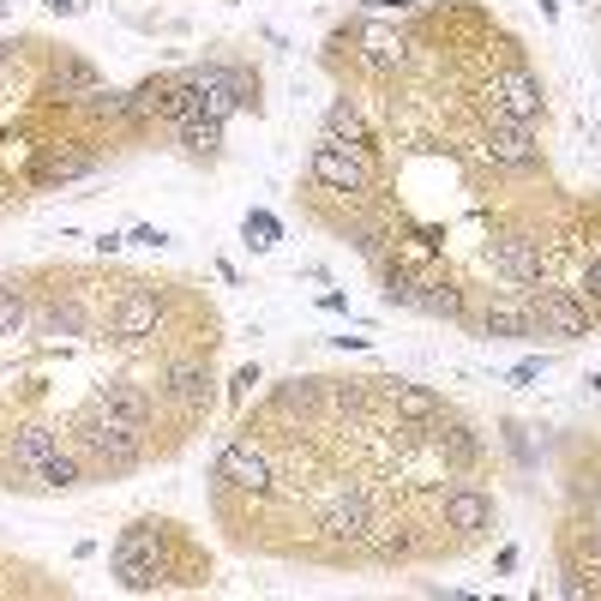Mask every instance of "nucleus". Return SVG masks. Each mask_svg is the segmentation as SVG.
<instances>
[{
  "mask_svg": "<svg viewBox=\"0 0 601 601\" xmlns=\"http://www.w3.org/2000/svg\"><path fill=\"white\" fill-rule=\"evenodd\" d=\"M181 144H187V157H217L223 151V121H211V114L181 121Z\"/></svg>",
  "mask_w": 601,
  "mask_h": 601,
  "instance_id": "4be33fe9",
  "label": "nucleus"
},
{
  "mask_svg": "<svg viewBox=\"0 0 601 601\" xmlns=\"http://www.w3.org/2000/svg\"><path fill=\"white\" fill-rule=\"evenodd\" d=\"M163 391H169L181 409H193V415H199V409H211V398H217L211 368H204L199 355H174L169 368H163Z\"/></svg>",
  "mask_w": 601,
  "mask_h": 601,
  "instance_id": "9d476101",
  "label": "nucleus"
},
{
  "mask_svg": "<svg viewBox=\"0 0 601 601\" xmlns=\"http://www.w3.org/2000/svg\"><path fill=\"white\" fill-rule=\"evenodd\" d=\"M415 289L421 283H409V271H385V301L391 307H415Z\"/></svg>",
  "mask_w": 601,
  "mask_h": 601,
  "instance_id": "c85d7f7f",
  "label": "nucleus"
},
{
  "mask_svg": "<svg viewBox=\"0 0 601 601\" xmlns=\"http://www.w3.org/2000/svg\"><path fill=\"white\" fill-rule=\"evenodd\" d=\"M217 481H229V488H241V493H271V458L253 439H229V445L217 451Z\"/></svg>",
  "mask_w": 601,
  "mask_h": 601,
  "instance_id": "0eeeda50",
  "label": "nucleus"
},
{
  "mask_svg": "<svg viewBox=\"0 0 601 601\" xmlns=\"http://www.w3.org/2000/svg\"><path fill=\"white\" fill-rule=\"evenodd\" d=\"M72 445H79L84 458H97L102 469H133L139 451H144V428H133V421H121L102 403H91V409H79V421H72Z\"/></svg>",
  "mask_w": 601,
  "mask_h": 601,
  "instance_id": "f03ea898",
  "label": "nucleus"
},
{
  "mask_svg": "<svg viewBox=\"0 0 601 601\" xmlns=\"http://www.w3.org/2000/svg\"><path fill=\"white\" fill-rule=\"evenodd\" d=\"M541 109H548V91H541V79L530 67H505L500 79H493V114H511V121H541Z\"/></svg>",
  "mask_w": 601,
  "mask_h": 601,
  "instance_id": "20e7f679",
  "label": "nucleus"
},
{
  "mask_svg": "<svg viewBox=\"0 0 601 601\" xmlns=\"http://www.w3.org/2000/svg\"><path fill=\"white\" fill-rule=\"evenodd\" d=\"M24 331V296L12 283H0V337H19Z\"/></svg>",
  "mask_w": 601,
  "mask_h": 601,
  "instance_id": "a878e982",
  "label": "nucleus"
},
{
  "mask_svg": "<svg viewBox=\"0 0 601 601\" xmlns=\"http://www.w3.org/2000/svg\"><path fill=\"white\" fill-rule=\"evenodd\" d=\"M97 169V151H61L49 157V169H42V181H79V174Z\"/></svg>",
  "mask_w": 601,
  "mask_h": 601,
  "instance_id": "393cba45",
  "label": "nucleus"
},
{
  "mask_svg": "<svg viewBox=\"0 0 601 601\" xmlns=\"http://www.w3.org/2000/svg\"><path fill=\"white\" fill-rule=\"evenodd\" d=\"M385 398H391V409H398V415H409V421H439V398H433V391H421V385L385 379Z\"/></svg>",
  "mask_w": 601,
  "mask_h": 601,
  "instance_id": "6ab92c4d",
  "label": "nucleus"
},
{
  "mask_svg": "<svg viewBox=\"0 0 601 601\" xmlns=\"http://www.w3.org/2000/svg\"><path fill=\"white\" fill-rule=\"evenodd\" d=\"M169 523H133V530H121V541H114V578H121V590H157V583L169 578Z\"/></svg>",
  "mask_w": 601,
  "mask_h": 601,
  "instance_id": "f257e3e1",
  "label": "nucleus"
},
{
  "mask_svg": "<svg viewBox=\"0 0 601 601\" xmlns=\"http://www.w3.org/2000/svg\"><path fill=\"white\" fill-rule=\"evenodd\" d=\"M325 139H337V144H368V121H361L355 102H331V109H325Z\"/></svg>",
  "mask_w": 601,
  "mask_h": 601,
  "instance_id": "412c9836",
  "label": "nucleus"
},
{
  "mask_svg": "<svg viewBox=\"0 0 601 601\" xmlns=\"http://www.w3.org/2000/svg\"><path fill=\"white\" fill-rule=\"evenodd\" d=\"M37 481H42V488H79V481H84V469H79V458H72V451H54V458L49 463H42L37 469Z\"/></svg>",
  "mask_w": 601,
  "mask_h": 601,
  "instance_id": "b1692460",
  "label": "nucleus"
},
{
  "mask_svg": "<svg viewBox=\"0 0 601 601\" xmlns=\"http://www.w3.org/2000/svg\"><path fill=\"white\" fill-rule=\"evenodd\" d=\"M313 181L325 187V193H368V163H361L349 144H337V139H325V144H313Z\"/></svg>",
  "mask_w": 601,
  "mask_h": 601,
  "instance_id": "423d86ee",
  "label": "nucleus"
},
{
  "mask_svg": "<svg viewBox=\"0 0 601 601\" xmlns=\"http://www.w3.org/2000/svg\"><path fill=\"white\" fill-rule=\"evenodd\" d=\"M355 42H361V67H373V72H398L409 61V37L391 31V24H361Z\"/></svg>",
  "mask_w": 601,
  "mask_h": 601,
  "instance_id": "4468645a",
  "label": "nucleus"
},
{
  "mask_svg": "<svg viewBox=\"0 0 601 601\" xmlns=\"http://www.w3.org/2000/svg\"><path fill=\"white\" fill-rule=\"evenodd\" d=\"M439 445H445V458H451V463H475V458H481V439L469 433V428H451V433H439Z\"/></svg>",
  "mask_w": 601,
  "mask_h": 601,
  "instance_id": "bb28decb",
  "label": "nucleus"
},
{
  "mask_svg": "<svg viewBox=\"0 0 601 601\" xmlns=\"http://www.w3.org/2000/svg\"><path fill=\"white\" fill-rule=\"evenodd\" d=\"M54 97H72V102H84V97H97L102 91V72L91 67V61H79V54H61L54 61Z\"/></svg>",
  "mask_w": 601,
  "mask_h": 601,
  "instance_id": "dca6fc26",
  "label": "nucleus"
},
{
  "mask_svg": "<svg viewBox=\"0 0 601 601\" xmlns=\"http://www.w3.org/2000/svg\"><path fill=\"white\" fill-rule=\"evenodd\" d=\"M247 241H253V247H277V217L253 211V217H247Z\"/></svg>",
  "mask_w": 601,
  "mask_h": 601,
  "instance_id": "c756f323",
  "label": "nucleus"
},
{
  "mask_svg": "<svg viewBox=\"0 0 601 601\" xmlns=\"http://www.w3.org/2000/svg\"><path fill=\"white\" fill-rule=\"evenodd\" d=\"M415 307H421V313H433V319H463V296H458V283H445V277L421 283L415 289Z\"/></svg>",
  "mask_w": 601,
  "mask_h": 601,
  "instance_id": "aec40b11",
  "label": "nucleus"
},
{
  "mask_svg": "<svg viewBox=\"0 0 601 601\" xmlns=\"http://www.w3.org/2000/svg\"><path fill=\"white\" fill-rule=\"evenodd\" d=\"M590 565L601 571V523H595V535H590Z\"/></svg>",
  "mask_w": 601,
  "mask_h": 601,
  "instance_id": "72a5a7b5",
  "label": "nucleus"
},
{
  "mask_svg": "<svg viewBox=\"0 0 601 601\" xmlns=\"http://www.w3.org/2000/svg\"><path fill=\"white\" fill-rule=\"evenodd\" d=\"M590 296H601V253L590 259Z\"/></svg>",
  "mask_w": 601,
  "mask_h": 601,
  "instance_id": "473e14b6",
  "label": "nucleus"
},
{
  "mask_svg": "<svg viewBox=\"0 0 601 601\" xmlns=\"http://www.w3.org/2000/svg\"><path fill=\"white\" fill-rule=\"evenodd\" d=\"M157 325H163V296L157 289H121V301H114V313H109V337H121V343H139V337H151Z\"/></svg>",
  "mask_w": 601,
  "mask_h": 601,
  "instance_id": "39448f33",
  "label": "nucleus"
},
{
  "mask_svg": "<svg viewBox=\"0 0 601 601\" xmlns=\"http://www.w3.org/2000/svg\"><path fill=\"white\" fill-rule=\"evenodd\" d=\"M583 505H590V518L601 523V469L590 475V488H583Z\"/></svg>",
  "mask_w": 601,
  "mask_h": 601,
  "instance_id": "2f4dec72",
  "label": "nucleus"
},
{
  "mask_svg": "<svg viewBox=\"0 0 601 601\" xmlns=\"http://www.w3.org/2000/svg\"><path fill=\"white\" fill-rule=\"evenodd\" d=\"M493 271H500L505 283H518V289L541 283V247L530 241V234H500V241H493Z\"/></svg>",
  "mask_w": 601,
  "mask_h": 601,
  "instance_id": "ddd939ff",
  "label": "nucleus"
},
{
  "mask_svg": "<svg viewBox=\"0 0 601 601\" xmlns=\"http://www.w3.org/2000/svg\"><path fill=\"white\" fill-rule=\"evenodd\" d=\"M54 451H61V433H54V428H42V421H31V428H19V433H12V463H19V469H31V475L54 458Z\"/></svg>",
  "mask_w": 601,
  "mask_h": 601,
  "instance_id": "f3484780",
  "label": "nucleus"
},
{
  "mask_svg": "<svg viewBox=\"0 0 601 601\" xmlns=\"http://www.w3.org/2000/svg\"><path fill=\"white\" fill-rule=\"evenodd\" d=\"M368 530H373V505H368V493L361 488H337L331 493V505H325V535L331 541H368Z\"/></svg>",
  "mask_w": 601,
  "mask_h": 601,
  "instance_id": "9b49d317",
  "label": "nucleus"
},
{
  "mask_svg": "<svg viewBox=\"0 0 601 601\" xmlns=\"http://www.w3.org/2000/svg\"><path fill=\"white\" fill-rule=\"evenodd\" d=\"M481 151L505 169H530L535 163V133L530 121H511V114H488V133H481Z\"/></svg>",
  "mask_w": 601,
  "mask_h": 601,
  "instance_id": "1a4fd4ad",
  "label": "nucleus"
},
{
  "mask_svg": "<svg viewBox=\"0 0 601 601\" xmlns=\"http://www.w3.org/2000/svg\"><path fill=\"white\" fill-rule=\"evenodd\" d=\"M84 109L97 121H139V91H97V97H84Z\"/></svg>",
  "mask_w": 601,
  "mask_h": 601,
  "instance_id": "5701e85b",
  "label": "nucleus"
},
{
  "mask_svg": "<svg viewBox=\"0 0 601 601\" xmlns=\"http://www.w3.org/2000/svg\"><path fill=\"white\" fill-rule=\"evenodd\" d=\"M187 79L199 91V114H211V121H229L234 109L259 102V84L241 67H187Z\"/></svg>",
  "mask_w": 601,
  "mask_h": 601,
  "instance_id": "7ed1b4c3",
  "label": "nucleus"
},
{
  "mask_svg": "<svg viewBox=\"0 0 601 601\" xmlns=\"http://www.w3.org/2000/svg\"><path fill=\"white\" fill-rule=\"evenodd\" d=\"M91 403H102L109 415H121V421H133V428H151V391H144V385H127V379H114V385H102Z\"/></svg>",
  "mask_w": 601,
  "mask_h": 601,
  "instance_id": "2eb2a0df",
  "label": "nucleus"
},
{
  "mask_svg": "<svg viewBox=\"0 0 601 601\" xmlns=\"http://www.w3.org/2000/svg\"><path fill=\"white\" fill-rule=\"evenodd\" d=\"M530 307H535L541 337H590V307L571 296V289H535Z\"/></svg>",
  "mask_w": 601,
  "mask_h": 601,
  "instance_id": "6e6552de",
  "label": "nucleus"
},
{
  "mask_svg": "<svg viewBox=\"0 0 601 601\" xmlns=\"http://www.w3.org/2000/svg\"><path fill=\"white\" fill-rule=\"evenodd\" d=\"M445 530H458V535H481V530H493V493L469 488V481L445 488Z\"/></svg>",
  "mask_w": 601,
  "mask_h": 601,
  "instance_id": "f8f14e48",
  "label": "nucleus"
},
{
  "mask_svg": "<svg viewBox=\"0 0 601 601\" xmlns=\"http://www.w3.org/2000/svg\"><path fill=\"white\" fill-rule=\"evenodd\" d=\"M535 307L530 301H493L488 307V337H535Z\"/></svg>",
  "mask_w": 601,
  "mask_h": 601,
  "instance_id": "a211bd4d",
  "label": "nucleus"
},
{
  "mask_svg": "<svg viewBox=\"0 0 601 601\" xmlns=\"http://www.w3.org/2000/svg\"><path fill=\"white\" fill-rule=\"evenodd\" d=\"M277 403L283 409H313L319 403V379H289V385L277 391Z\"/></svg>",
  "mask_w": 601,
  "mask_h": 601,
  "instance_id": "cd10ccee",
  "label": "nucleus"
},
{
  "mask_svg": "<svg viewBox=\"0 0 601 601\" xmlns=\"http://www.w3.org/2000/svg\"><path fill=\"white\" fill-rule=\"evenodd\" d=\"M7 67H12V42H0V79H7Z\"/></svg>",
  "mask_w": 601,
  "mask_h": 601,
  "instance_id": "f704fd0d",
  "label": "nucleus"
},
{
  "mask_svg": "<svg viewBox=\"0 0 601 601\" xmlns=\"http://www.w3.org/2000/svg\"><path fill=\"white\" fill-rule=\"evenodd\" d=\"M331 403L355 415V409H368V391H361V385H337V391H331Z\"/></svg>",
  "mask_w": 601,
  "mask_h": 601,
  "instance_id": "7c9ffc66",
  "label": "nucleus"
}]
</instances>
